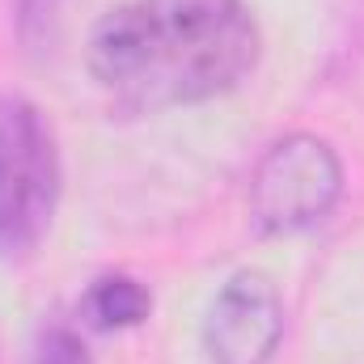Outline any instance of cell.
<instances>
[{"instance_id":"3957f363","label":"cell","mask_w":364,"mask_h":364,"mask_svg":"<svg viewBox=\"0 0 364 364\" xmlns=\"http://www.w3.org/2000/svg\"><path fill=\"white\" fill-rule=\"evenodd\" d=\"M343 191L339 153L309 132L275 140L250 174V220L259 233H301L331 216Z\"/></svg>"},{"instance_id":"277c9868","label":"cell","mask_w":364,"mask_h":364,"mask_svg":"<svg viewBox=\"0 0 364 364\" xmlns=\"http://www.w3.org/2000/svg\"><path fill=\"white\" fill-rule=\"evenodd\" d=\"M284 339V296L267 272L229 275L203 318V352L212 364H267Z\"/></svg>"},{"instance_id":"8992f818","label":"cell","mask_w":364,"mask_h":364,"mask_svg":"<svg viewBox=\"0 0 364 364\" xmlns=\"http://www.w3.org/2000/svg\"><path fill=\"white\" fill-rule=\"evenodd\" d=\"M34 364H93L85 339L64 326V322H51L38 331V343H34Z\"/></svg>"},{"instance_id":"7a4b0ae2","label":"cell","mask_w":364,"mask_h":364,"mask_svg":"<svg viewBox=\"0 0 364 364\" xmlns=\"http://www.w3.org/2000/svg\"><path fill=\"white\" fill-rule=\"evenodd\" d=\"M60 203V149L43 110L0 90V259H26Z\"/></svg>"},{"instance_id":"5b68a950","label":"cell","mask_w":364,"mask_h":364,"mask_svg":"<svg viewBox=\"0 0 364 364\" xmlns=\"http://www.w3.org/2000/svg\"><path fill=\"white\" fill-rule=\"evenodd\" d=\"M85 322L93 331H127V326H140L153 309V296L140 279L132 275H102L93 279L90 292H85Z\"/></svg>"},{"instance_id":"6da1fadb","label":"cell","mask_w":364,"mask_h":364,"mask_svg":"<svg viewBox=\"0 0 364 364\" xmlns=\"http://www.w3.org/2000/svg\"><path fill=\"white\" fill-rule=\"evenodd\" d=\"M259 47L246 0H123L93 26L85 64L114 106L157 114L242 85Z\"/></svg>"}]
</instances>
